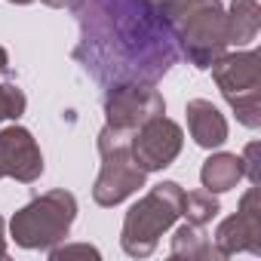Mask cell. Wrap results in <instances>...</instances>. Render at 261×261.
I'll list each match as a JSON object with an SVG mask.
<instances>
[{
  "mask_svg": "<svg viewBox=\"0 0 261 261\" xmlns=\"http://www.w3.org/2000/svg\"><path fill=\"white\" fill-rule=\"evenodd\" d=\"M80 25L74 59L108 89L117 83L163 80L181 59L166 19L148 0H74Z\"/></svg>",
  "mask_w": 261,
  "mask_h": 261,
  "instance_id": "obj_1",
  "label": "cell"
},
{
  "mask_svg": "<svg viewBox=\"0 0 261 261\" xmlns=\"http://www.w3.org/2000/svg\"><path fill=\"white\" fill-rule=\"evenodd\" d=\"M160 16L172 28L178 53L200 71H206L230 46L221 0H169Z\"/></svg>",
  "mask_w": 261,
  "mask_h": 261,
  "instance_id": "obj_2",
  "label": "cell"
},
{
  "mask_svg": "<svg viewBox=\"0 0 261 261\" xmlns=\"http://www.w3.org/2000/svg\"><path fill=\"white\" fill-rule=\"evenodd\" d=\"M181 194L185 188L178 181H160L157 188H151V194H145L126 212L123 230H120V246L126 255L148 258L157 249L160 237L181 215Z\"/></svg>",
  "mask_w": 261,
  "mask_h": 261,
  "instance_id": "obj_3",
  "label": "cell"
},
{
  "mask_svg": "<svg viewBox=\"0 0 261 261\" xmlns=\"http://www.w3.org/2000/svg\"><path fill=\"white\" fill-rule=\"evenodd\" d=\"M74 218H77V197L65 188H56L34 197L28 206L16 212L10 221V233L22 249L49 252L71 233Z\"/></svg>",
  "mask_w": 261,
  "mask_h": 261,
  "instance_id": "obj_4",
  "label": "cell"
},
{
  "mask_svg": "<svg viewBox=\"0 0 261 261\" xmlns=\"http://www.w3.org/2000/svg\"><path fill=\"white\" fill-rule=\"evenodd\" d=\"M212 77L237 111V120L249 129L261 126V56L255 49L221 53L212 65Z\"/></svg>",
  "mask_w": 261,
  "mask_h": 261,
  "instance_id": "obj_5",
  "label": "cell"
},
{
  "mask_svg": "<svg viewBox=\"0 0 261 261\" xmlns=\"http://www.w3.org/2000/svg\"><path fill=\"white\" fill-rule=\"evenodd\" d=\"M98 154H101V172L92 185V200L105 209L123 203L139 188H145V169L129 154V136L105 126L98 133Z\"/></svg>",
  "mask_w": 261,
  "mask_h": 261,
  "instance_id": "obj_6",
  "label": "cell"
},
{
  "mask_svg": "<svg viewBox=\"0 0 261 261\" xmlns=\"http://www.w3.org/2000/svg\"><path fill=\"white\" fill-rule=\"evenodd\" d=\"M160 114H166V101L154 83H117L105 92V126L117 133L133 136L142 123Z\"/></svg>",
  "mask_w": 261,
  "mask_h": 261,
  "instance_id": "obj_7",
  "label": "cell"
},
{
  "mask_svg": "<svg viewBox=\"0 0 261 261\" xmlns=\"http://www.w3.org/2000/svg\"><path fill=\"white\" fill-rule=\"evenodd\" d=\"M185 145V133L181 126L169 117H154L148 123H142L133 136H129V154L133 160L145 169V172H160L166 166L175 163V157L181 154Z\"/></svg>",
  "mask_w": 261,
  "mask_h": 261,
  "instance_id": "obj_8",
  "label": "cell"
},
{
  "mask_svg": "<svg viewBox=\"0 0 261 261\" xmlns=\"http://www.w3.org/2000/svg\"><path fill=\"white\" fill-rule=\"evenodd\" d=\"M215 246L221 258H230L237 252L261 255V206H258V188H249L240 200L237 215L224 218L215 230Z\"/></svg>",
  "mask_w": 261,
  "mask_h": 261,
  "instance_id": "obj_9",
  "label": "cell"
},
{
  "mask_svg": "<svg viewBox=\"0 0 261 261\" xmlns=\"http://www.w3.org/2000/svg\"><path fill=\"white\" fill-rule=\"evenodd\" d=\"M0 175H10L22 185H31L43 175L40 145L25 126H7L0 133Z\"/></svg>",
  "mask_w": 261,
  "mask_h": 261,
  "instance_id": "obj_10",
  "label": "cell"
},
{
  "mask_svg": "<svg viewBox=\"0 0 261 261\" xmlns=\"http://www.w3.org/2000/svg\"><path fill=\"white\" fill-rule=\"evenodd\" d=\"M185 114H188L191 139H194L200 148L212 151V148H221V145L227 142V120H224V114H221L212 101H206V98H191L188 108H185Z\"/></svg>",
  "mask_w": 261,
  "mask_h": 261,
  "instance_id": "obj_11",
  "label": "cell"
},
{
  "mask_svg": "<svg viewBox=\"0 0 261 261\" xmlns=\"http://www.w3.org/2000/svg\"><path fill=\"white\" fill-rule=\"evenodd\" d=\"M169 255H172L175 261H224L221 252H218V246L203 233V227H197V224H191V221H185V224L175 230Z\"/></svg>",
  "mask_w": 261,
  "mask_h": 261,
  "instance_id": "obj_12",
  "label": "cell"
},
{
  "mask_svg": "<svg viewBox=\"0 0 261 261\" xmlns=\"http://www.w3.org/2000/svg\"><path fill=\"white\" fill-rule=\"evenodd\" d=\"M227 13V43L246 46L261 31V0H230Z\"/></svg>",
  "mask_w": 261,
  "mask_h": 261,
  "instance_id": "obj_13",
  "label": "cell"
},
{
  "mask_svg": "<svg viewBox=\"0 0 261 261\" xmlns=\"http://www.w3.org/2000/svg\"><path fill=\"white\" fill-rule=\"evenodd\" d=\"M246 175V169H243V157H237V154H212L206 163H203V169H200V181H203V188L209 191V194H224V191H230V188H237V181Z\"/></svg>",
  "mask_w": 261,
  "mask_h": 261,
  "instance_id": "obj_14",
  "label": "cell"
},
{
  "mask_svg": "<svg viewBox=\"0 0 261 261\" xmlns=\"http://www.w3.org/2000/svg\"><path fill=\"white\" fill-rule=\"evenodd\" d=\"M218 212H221V206H218V200H215L209 191L181 194V215H185V221H191V224H197V227H206Z\"/></svg>",
  "mask_w": 261,
  "mask_h": 261,
  "instance_id": "obj_15",
  "label": "cell"
},
{
  "mask_svg": "<svg viewBox=\"0 0 261 261\" xmlns=\"http://www.w3.org/2000/svg\"><path fill=\"white\" fill-rule=\"evenodd\" d=\"M28 108V98L19 86L13 83H0V123L4 120H19Z\"/></svg>",
  "mask_w": 261,
  "mask_h": 261,
  "instance_id": "obj_16",
  "label": "cell"
},
{
  "mask_svg": "<svg viewBox=\"0 0 261 261\" xmlns=\"http://www.w3.org/2000/svg\"><path fill=\"white\" fill-rule=\"evenodd\" d=\"M53 261H65V258H101V252L89 243H74V246H53L49 249Z\"/></svg>",
  "mask_w": 261,
  "mask_h": 261,
  "instance_id": "obj_17",
  "label": "cell"
},
{
  "mask_svg": "<svg viewBox=\"0 0 261 261\" xmlns=\"http://www.w3.org/2000/svg\"><path fill=\"white\" fill-rule=\"evenodd\" d=\"M243 169H246L249 181L258 185V142H252V145L246 148V154H243Z\"/></svg>",
  "mask_w": 261,
  "mask_h": 261,
  "instance_id": "obj_18",
  "label": "cell"
},
{
  "mask_svg": "<svg viewBox=\"0 0 261 261\" xmlns=\"http://www.w3.org/2000/svg\"><path fill=\"white\" fill-rule=\"evenodd\" d=\"M10 4L25 7V4H34V0H10ZM40 4H46V7H53V10H65V7H71V4H74V0H40Z\"/></svg>",
  "mask_w": 261,
  "mask_h": 261,
  "instance_id": "obj_19",
  "label": "cell"
},
{
  "mask_svg": "<svg viewBox=\"0 0 261 261\" xmlns=\"http://www.w3.org/2000/svg\"><path fill=\"white\" fill-rule=\"evenodd\" d=\"M0 258H7V237H4V218H0Z\"/></svg>",
  "mask_w": 261,
  "mask_h": 261,
  "instance_id": "obj_20",
  "label": "cell"
},
{
  "mask_svg": "<svg viewBox=\"0 0 261 261\" xmlns=\"http://www.w3.org/2000/svg\"><path fill=\"white\" fill-rule=\"evenodd\" d=\"M7 65H10V56H7V49H4V46H0V74L7 71Z\"/></svg>",
  "mask_w": 261,
  "mask_h": 261,
  "instance_id": "obj_21",
  "label": "cell"
},
{
  "mask_svg": "<svg viewBox=\"0 0 261 261\" xmlns=\"http://www.w3.org/2000/svg\"><path fill=\"white\" fill-rule=\"evenodd\" d=\"M0 178H4V175H0Z\"/></svg>",
  "mask_w": 261,
  "mask_h": 261,
  "instance_id": "obj_22",
  "label": "cell"
}]
</instances>
